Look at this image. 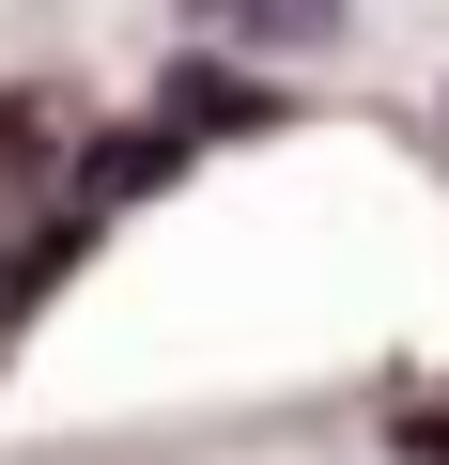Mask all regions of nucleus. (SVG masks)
Segmentation results:
<instances>
[{"label":"nucleus","mask_w":449,"mask_h":465,"mask_svg":"<svg viewBox=\"0 0 449 465\" xmlns=\"http://www.w3.org/2000/svg\"><path fill=\"white\" fill-rule=\"evenodd\" d=\"M47 264H63V232H47V186H0V326L47 295Z\"/></svg>","instance_id":"1"},{"label":"nucleus","mask_w":449,"mask_h":465,"mask_svg":"<svg viewBox=\"0 0 449 465\" xmlns=\"http://www.w3.org/2000/svg\"><path fill=\"white\" fill-rule=\"evenodd\" d=\"M217 32H249V47H326L341 32V0H201Z\"/></svg>","instance_id":"2"}]
</instances>
